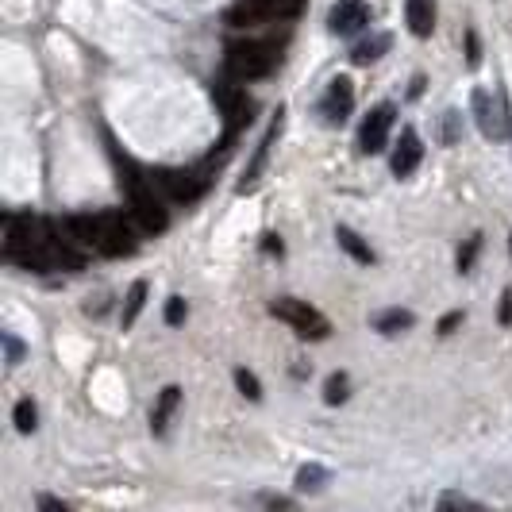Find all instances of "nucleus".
<instances>
[{
    "instance_id": "423d86ee",
    "label": "nucleus",
    "mask_w": 512,
    "mask_h": 512,
    "mask_svg": "<svg viewBox=\"0 0 512 512\" xmlns=\"http://www.w3.org/2000/svg\"><path fill=\"white\" fill-rule=\"evenodd\" d=\"M208 174H212V166H189V170H174V166H166V170H154V181H158V189L170 197V201H178V205H193L201 193L208 189Z\"/></svg>"
},
{
    "instance_id": "7c9ffc66",
    "label": "nucleus",
    "mask_w": 512,
    "mask_h": 512,
    "mask_svg": "<svg viewBox=\"0 0 512 512\" xmlns=\"http://www.w3.org/2000/svg\"><path fill=\"white\" fill-rule=\"evenodd\" d=\"M501 324H512V289H505L501 297Z\"/></svg>"
},
{
    "instance_id": "5701e85b",
    "label": "nucleus",
    "mask_w": 512,
    "mask_h": 512,
    "mask_svg": "<svg viewBox=\"0 0 512 512\" xmlns=\"http://www.w3.org/2000/svg\"><path fill=\"white\" fill-rule=\"evenodd\" d=\"M235 385L243 389V397H251V401H262V385L251 370H235Z\"/></svg>"
},
{
    "instance_id": "4468645a",
    "label": "nucleus",
    "mask_w": 512,
    "mask_h": 512,
    "mask_svg": "<svg viewBox=\"0 0 512 512\" xmlns=\"http://www.w3.org/2000/svg\"><path fill=\"white\" fill-rule=\"evenodd\" d=\"M405 16H409V31L416 39H428L436 27V0H405Z\"/></svg>"
},
{
    "instance_id": "393cba45",
    "label": "nucleus",
    "mask_w": 512,
    "mask_h": 512,
    "mask_svg": "<svg viewBox=\"0 0 512 512\" xmlns=\"http://www.w3.org/2000/svg\"><path fill=\"white\" fill-rule=\"evenodd\" d=\"M478 251H482V235H474V239H470V243L459 251V270H462V274L474 266V255H478Z\"/></svg>"
},
{
    "instance_id": "20e7f679",
    "label": "nucleus",
    "mask_w": 512,
    "mask_h": 512,
    "mask_svg": "<svg viewBox=\"0 0 512 512\" xmlns=\"http://www.w3.org/2000/svg\"><path fill=\"white\" fill-rule=\"evenodd\" d=\"M289 35L278 39H243V43H231L224 54V70L231 81H258L266 77L278 62H282V47Z\"/></svg>"
},
{
    "instance_id": "412c9836",
    "label": "nucleus",
    "mask_w": 512,
    "mask_h": 512,
    "mask_svg": "<svg viewBox=\"0 0 512 512\" xmlns=\"http://www.w3.org/2000/svg\"><path fill=\"white\" fill-rule=\"evenodd\" d=\"M324 401H328V405H343V401H347V374H332V378H328Z\"/></svg>"
},
{
    "instance_id": "f8f14e48",
    "label": "nucleus",
    "mask_w": 512,
    "mask_h": 512,
    "mask_svg": "<svg viewBox=\"0 0 512 512\" xmlns=\"http://www.w3.org/2000/svg\"><path fill=\"white\" fill-rule=\"evenodd\" d=\"M366 24H370V8L362 0H339L328 12V31L332 35H359Z\"/></svg>"
},
{
    "instance_id": "9d476101",
    "label": "nucleus",
    "mask_w": 512,
    "mask_h": 512,
    "mask_svg": "<svg viewBox=\"0 0 512 512\" xmlns=\"http://www.w3.org/2000/svg\"><path fill=\"white\" fill-rule=\"evenodd\" d=\"M393 116H397V108H393V104H378V108H370V116L362 120V131H359V151L362 154L385 151L389 131H393Z\"/></svg>"
},
{
    "instance_id": "6ab92c4d",
    "label": "nucleus",
    "mask_w": 512,
    "mask_h": 512,
    "mask_svg": "<svg viewBox=\"0 0 512 512\" xmlns=\"http://www.w3.org/2000/svg\"><path fill=\"white\" fill-rule=\"evenodd\" d=\"M143 301H147V282H135L128 289V301H124V316H120V320H124V328L135 324V316L143 312Z\"/></svg>"
},
{
    "instance_id": "a211bd4d",
    "label": "nucleus",
    "mask_w": 512,
    "mask_h": 512,
    "mask_svg": "<svg viewBox=\"0 0 512 512\" xmlns=\"http://www.w3.org/2000/svg\"><path fill=\"white\" fill-rule=\"evenodd\" d=\"M412 312H405V308H389V312H382L378 320H374V328L382 335H397V332H405V328H412Z\"/></svg>"
},
{
    "instance_id": "f257e3e1",
    "label": "nucleus",
    "mask_w": 512,
    "mask_h": 512,
    "mask_svg": "<svg viewBox=\"0 0 512 512\" xmlns=\"http://www.w3.org/2000/svg\"><path fill=\"white\" fill-rule=\"evenodd\" d=\"M4 258L16 262V266H24V270H35V274L58 270L51 220H39V216H8V220H4Z\"/></svg>"
},
{
    "instance_id": "1a4fd4ad",
    "label": "nucleus",
    "mask_w": 512,
    "mask_h": 512,
    "mask_svg": "<svg viewBox=\"0 0 512 512\" xmlns=\"http://www.w3.org/2000/svg\"><path fill=\"white\" fill-rule=\"evenodd\" d=\"M474 116H478V128L486 131L489 139H505L509 135V104L505 97H489L486 89L474 93Z\"/></svg>"
},
{
    "instance_id": "c756f323",
    "label": "nucleus",
    "mask_w": 512,
    "mask_h": 512,
    "mask_svg": "<svg viewBox=\"0 0 512 512\" xmlns=\"http://www.w3.org/2000/svg\"><path fill=\"white\" fill-rule=\"evenodd\" d=\"M459 324H462V312H451V316H443V320H439V335H451L455 328H459Z\"/></svg>"
},
{
    "instance_id": "f03ea898",
    "label": "nucleus",
    "mask_w": 512,
    "mask_h": 512,
    "mask_svg": "<svg viewBox=\"0 0 512 512\" xmlns=\"http://www.w3.org/2000/svg\"><path fill=\"white\" fill-rule=\"evenodd\" d=\"M112 158L120 166V185L128 193V208L131 216H135V224L147 231V235H162V231L170 228V212H166L162 197H158L154 174H147L139 162H131L128 154H120V147H112Z\"/></svg>"
},
{
    "instance_id": "39448f33",
    "label": "nucleus",
    "mask_w": 512,
    "mask_h": 512,
    "mask_svg": "<svg viewBox=\"0 0 512 512\" xmlns=\"http://www.w3.org/2000/svg\"><path fill=\"white\" fill-rule=\"evenodd\" d=\"M212 97H216L220 112H224V139H220V154L212 151L205 158L208 166H216L220 158H228L231 143L239 139V131L251 124V112H255V101L247 97V89H239V85H231V81H216V85H212Z\"/></svg>"
},
{
    "instance_id": "a878e982",
    "label": "nucleus",
    "mask_w": 512,
    "mask_h": 512,
    "mask_svg": "<svg viewBox=\"0 0 512 512\" xmlns=\"http://www.w3.org/2000/svg\"><path fill=\"white\" fill-rule=\"evenodd\" d=\"M459 112H447V116H443V143H455V139H459Z\"/></svg>"
},
{
    "instance_id": "ddd939ff",
    "label": "nucleus",
    "mask_w": 512,
    "mask_h": 512,
    "mask_svg": "<svg viewBox=\"0 0 512 512\" xmlns=\"http://www.w3.org/2000/svg\"><path fill=\"white\" fill-rule=\"evenodd\" d=\"M420 158H424V147H420V135L416 131H401V143H397V151H393V174L397 178H409L412 170L420 166Z\"/></svg>"
},
{
    "instance_id": "4be33fe9",
    "label": "nucleus",
    "mask_w": 512,
    "mask_h": 512,
    "mask_svg": "<svg viewBox=\"0 0 512 512\" xmlns=\"http://www.w3.org/2000/svg\"><path fill=\"white\" fill-rule=\"evenodd\" d=\"M12 420H16V432H35V405L31 401H20L16 412H12Z\"/></svg>"
},
{
    "instance_id": "7ed1b4c3",
    "label": "nucleus",
    "mask_w": 512,
    "mask_h": 512,
    "mask_svg": "<svg viewBox=\"0 0 512 512\" xmlns=\"http://www.w3.org/2000/svg\"><path fill=\"white\" fill-rule=\"evenodd\" d=\"M66 228L74 231L81 247L97 251L104 258H128L139 251V239L124 212H97V216H66Z\"/></svg>"
},
{
    "instance_id": "bb28decb",
    "label": "nucleus",
    "mask_w": 512,
    "mask_h": 512,
    "mask_svg": "<svg viewBox=\"0 0 512 512\" xmlns=\"http://www.w3.org/2000/svg\"><path fill=\"white\" fill-rule=\"evenodd\" d=\"M4 351H8V366H16V362L24 359V347H20L16 335H4Z\"/></svg>"
},
{
    "instance_id": "0eeeda50",
    "label": "nucleus",
    "mask_w": 512,
    "mask_h": 512,
    "mask_svg": "<svg viewBox=\"0 0 512 512\" xmlns=\"http://www.w3.org/2000/svg\"><path fill=\"white\" fill-rule=\"evenodd\" d=\"M270 312L285 320L293 332L301 335V339H328L332 335V324H328V316L324 312H316V308L308 305V301H297V297H278Z\"/></svg>"
},
{
    "instance_id": "b1692460",
    "label": "nucleus",
    "mask_w": 512,
    "mask_h": 512,
    "mask_svg": "<svg viewBox=\"0 0 512 512\" xmlns=\"http://www.w3.org/2000/svg\"><path fill=\"white\" fill-rule=\"evenodd\" d=\"M439 509H470V512H478L482 505H478V501H470V497H462V493H443V497H439Z\"/></svg>"
},
{
    "instance_id": "473e14b6",
    "label": "nucleus",
    "mask_w": 512,
    "mask_h": 512,
    "mask_svg": "<svg viewBox=\"0 0 512 512\" xmlns=\"http://www.w3.org/2000/svg\"><path fill=\"white\" fill-rule=\"evenodd\" d=\"M509 247H512V239H509Z\"/></svg>"
},
{
    "instance_id": "2eb2a0df",
    "label": "nucleus",
    "mask_w": 512,
    "mask_h": 512,
    "mask_svg": "<svg viewBox=\"0 0 512 512\" xmlns=\"http://www.w3.org/2000/svg\"><path fill=\"white\" fill-rule=\"evenodd\" d=\"M178 405H181V389L178 385H166V389H162V397H158V405H154V412H151L154 436H162V432H166V424H170V416H174Z\"/></svg>"
},
{
    "instance_id": "6e6552de",
    "label": "nucleus",
    "mask_w": 512,
    "mask_h": 512,
    "mask_svg": "<svg viewBox=\"0 0 512 512\" xmlns=\"http://www.w3.org/2000/svg\"><path fill=\"white\" fill-rule=\"evenodd\" d=\"M297 12H301V0H239L228 12V24L251 27L274 16H297Z\"/></svg>"
},
{
    "instance_id": "9b49d317",
    "label": "nucleus",
    "mask_w": 512,
    "mask_h": 512,
    "mask_svg": "<svg viewBox=\"0 0 512 512\" xmlns=\"http://www.w3.org/2000/svg\"><path fill=\"white\" fill-rule=\"evenodd\" d=\"M351 108H355V85H351V77H332L328 81V93L320 101V116L328 124H343L351 116Z\"/></svg>"
},
{
    "instance_id": "dca6fc26",
    "label": "nucleus",
    "mask_w": 512,
    "mask_h": 512,
    "mask_svg": "<svg viewBox=\"0 0 512 512\" xmlns=\"http://www.w3.org/2000/svg\"><path fill=\"white\" fill-rule=\"evenodd\" d=\"M389 47H393V39H389L385 31H378V35H370V39L355 43V51H351V62H355V66H370V62H378V58H382Z\"/></svg>"
},
{
    "instance_id": "2f4dec72",
    "label": "nucleus",
    "mask_w": 512,
    "mask_h": 512,
    "mask_svg": "<svg viewBox=\"0 0 512 512\" xmlns=\"http://www.w3.org/2000/svg\"><path fill=\"white\" fill-rule=\"evenodd\" d=\"M39 509H47V512H62L66 505L62 501H54V497H39Z\"/></svg>"
},
{
    "instance_id": "c85d7f7f",
    "label": "nucleus",
    "mask_w": 512,
    "mask_h": 512,
    "mask_svg": "<svg viewBox=\"0 0 512 512\" xmlns=\"http://www.w3.org/2000/svg\"><path fill=\"white\" fill-rule=\"evenodd\" d=\"M466 62H470V66H478V62H482V47H478V35H474V31L466 35Z\"/></svg>"
},
{
    "instance_id": "f3484780",
    "label": "nucleus",
    "mask_w": 512,
    "mask_h": 512,
    "mask_svg": "<svg viewBox=\"0 0 512 512\" xmlns=\"http://www.w3.org/2000/svg\"><path fill=\"white\" fill-rule=\"evenodd\" d=\"M335 239H339V247L355 258V262H362V266H370V262H374V251L362 243L359 231H351V228H343V224H339V228H335Z\"/></svg>"
},
{
    "instance_id": "aec40b11",
    "label": "nucleus",
    "mask_w": 512,
    "mask_h": 512,
    "mask_svg": "<svg viewBox=\"0 0 512 512\" xmlns=\"http://www.w3.org/2000/svg\"><path fill=\"white\" fill-rule=\"evenodd\" d=\"M324 482H328V470L316 466V462H312V466H301V474H297V489H320Z\"/></svg>"
},
{
    "instance_id": "cd10ccee",
    "label": "nucleus",
    "mask_w": 512,
    "mask_h": 512,
    "mask_svg": "<svg viewBox=\"0 0 512 512\" xmlns=\"http://www.w3.org/2000/svg\"><path fill=\"white\" fill-rule=\"evenodd\" d=\"M185 320V301L181 297H170V305H166V324H181Z\"/></svg>"
}]
</instances>
